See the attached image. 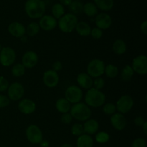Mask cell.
<instances>
[{
    "mask_svg": "<svg viewBox=\"0 0 147 147\" xmlns=\"http://www.w3.org/2000/svg\"><path fill=\"white\" fill-rule=\"evenodd\" d=\"M131 67L134 72L140 76H146L147 73V57L145 55H139L132 61Z\"/></svg>",
    "mask_w": 147,
    "mask_h": 147,
    "instance_id": "8fae6325",
    "label": "cell"
},
{
    "mask_svg": "<svg viewBox=\"0 0 147 147\" xmlns=\"http://www.w3.org/2000/svg\"><path fill=\"white\" fill-rule=\"evenodd\" d=\"M110 122L111 126L117 131H123L127 126V121L124 115L115 113L111 116Z\"/></svg>",
    "mask_w": 147,
    "mask_h": 147,
    "instance_id": "2e32d148",
    "label": "cell"
},
{
    "mask_svg": "<svg viewBox=\"0 0 147 147\" xmlns=\"http://www.w3.org/2000/svg\"><path fill=\"white\" fill-rule=\"evenodd\" d=\"M18 109L24 115H30L35 111L37 109L36 103L33 100L28 98L22 99L18 103Z\"/></svg>",
    "mask_w": 147,
    "mask_h": 147,
    "instance_id": "e0dca14e",
    "label": "cell"
},
{
    "mask_svg": "<svg viewBox=\"0 0 147 147\" xmlns=\"http://www.w3.org/2000/svg\"><path fill=\"white\" fill-rule=\"evenodd\" d=\"M7 30L9 33L16 38H21L26 34V27L19 22H13L10 23Z\"/></svg>",
    "mask_w": 147,
    "mask_h": 147,
    "instance_id": "ac0fdd59",
    "label": "cell"
},
{
    "mask_svg": "<svg viewBox=\"0 0 147 147\" xmlns=\"http://www.w3.org/2000/svg\"><path fill=\"white\" fill-rule=\"evenodd\" d=\"M76 31L77 32L78 34L82 37H88L90 34L91 32V27L90 24L86 22H78L76 27Z\"/></svg>",
    "mask_w": 147,
    "mask_h": 147,
    "instance_id": "7402d4cb",
    "label": "cell"
},
{
    "mask_svg": "<svg viewBox=\"0 0 147 147\" xmlns=\"http://www.w3.org/2000/svg\"><path fill=\"white\" fill-rule=\"evenodd\" d=\"M27 139L32 144H39L43 140V134L41 129L35 124H31L26 129Z\"/></svg>",
    "mask_w": 147,
    "mask_h": 147,
    "instance_id": "52a82bcc",
    "label": "cell"
},
{
    "mask_svg": "<svg viewBox=\"0 0 147 147\" xmlns=\"http://www.w3.org/2000/svg\"><path fill=\"white\" fill-rule=\"evenodd\" d=\"M112 49H113V53H116V55H121L124 54L126 52L127 45H126V43L123 40L118 39V40H115L114 42L113 43Z\"/></svg>",
    "mask_w": 147,
    "mask_h": 147,
    "instance_id": "cb8c5ba5",
    "label": "cell"
},
{
    "mask_svg": "<svg viewBox=\"0 0 147 147\" xmlns=\"http://www.w3.org/2000/svg\"><path fill=\"white\" fill-rule=\"evenodd\" d=\"M145 121H145L143 117H142V116H137V117L135 118L134 120V124L136 125V126H138V127H142Z\"/></svg>",
    "mask_w": 147,
    "mask_h": 147,
    "instance_id": "b9f144b4",
    "label": "cell"
},
{
    "mask_svg": "<svg viewBox=\"0 0 147 147\" xmlns=\"http://www.w3.org/2000/svg\"><path fill=\"white\" fill-rule=\"evenodd\" d=\"M105 63L100 59H94L88 63L87 65V74L91 78H98L104 74Z\"/></svg>",
    "mask_w": 147,
    "mask_h": 147,
    "instance_id": "5b68a950",
    "label": "cell"
},
{
    "mask_svg": "<svg viewBox=\"0 0 147 147\" xmlns=\"http://www.w3.org/2000/svg\"><path fill=\"white\" fill-rule=\"evenodd\" d=\"M131 147H146V142L144 138H137L131 144Z\"/></svg>",
    "mask_w": 147,
    "mask_h": 147,
    "instance_id": "f35d334b",
    "label": "cell"
},
{
    "mask_svg": "<svg viewBox=\"0 0 147 147\" xmlns=\"http://www.w3.org/2000/svg\"><path fill=\"white\" fill-rule=\"evenodd\" d=\"M142 129H143L144 133L145 135L147 134V122L145 121L144 123L143 124V126H142Z\"/></svg>",
    "mask_w": 147,
    "mask_h": 147,
    "instance_id": "7dc6e473",
    "label": "cell"
},
{
    "mask_svg": "<svg viewBox=\"0 0 147 147\" xmlns=\"http://www.w3.org/2000/svg\"><path fill=\"white\" fill-rule=\"evenodd\" d=\"M140 29L142 32L143 33L144 35H146L147 34V21L146 20H144V21L141 24Z\"/></svg>",
    "mask_w": 147,
    "mask_h": 147,
    "instance_id": "ee69618b",
    "label": "cell"
},
{
    "mask_svg": "<svg viewBox=\"0 0 147 147\" xmlns=\"http://www.w3.org/2000/svg\"><path fill=\"white\" fill-rule=\"evenodd\" d=\"M104 74L109 78H114L119 75V68L115 65L109 64L105 67Z\"/></svg>",
    "mask_w": 147,
    "mask_h": 147,
    "instance_id": "f546056e",
    "label": "cell"
},
{
    "mask_svg": "<svg viewBox=\"0 0 147 147\" xmlns=\"http://www.w3.org/2000/svg\"><path fill=\"white\" fill-rule=\"evenodd\" d=\"M1 48H2V47H1V44H0V51H1Z\"/></svg>",
    "mask_w": 147,
    "mask_h": 147,
    "instance_id": "f907efd6",
    "label": "cell"
},
{
    "mask_svg": "<svg viewBox=\"0 0 147 147\" xmlns=\"http://www.w3.org/2000/svg\"><path fill=\"white\" fill-rule=\"evenodd\" d=\"M105 86V80L103 78L98 77L96 78L93 82V88L97 89V90H100L103 88Z\"/></svg>",
    "mask_w": 147,
    "mask_h": 147,
    "instance_id": "d590c367",
    "label": "cell"
},
{
    "mask_svg": "<svg viewBox=\"0 0 147 147\" xmlns=\"http://www.w3.org/2000/svg\"><path fill=\"white\" fill-rule=\"evenodd\" d=\"M78 22L77 16L72 13L65 14L59 19L57 25L59 29L64 33H70L75 30L76 25Z\"/></svg>",
    "mask_w": 147,
    "mask_h": 147,
    "instance_id": "277c9868",
    "label": "cell"
},
{
    "mask_svg": "<svg viewBox=\"0 0 147 147\" xmlns=\"http://www.w3.org/2000/svg\"><path fill=\"white\" fill-rule=\"evenodd\" d=\"M110 139V135L106 131L97 132L96 134V141L99 144H106Z\"/></svg>",
    "mask_w": 147,
    "mask_h": 147,
    "instance_id": "d6a6232c",
    "label": "cell"
},
{
    "mask_svg": "<svg viewBox=\"0 0 147 147\" xmlns=\"http://www.w3.org/2000/svg\"><path fill=\"white\" fill-rule=\"evenodd\" d=\"M60 147H73V145L70 144H64L61 145Z\"/></svg>",
    "mask_w": 147,
    "mask_h": 147,
    "instance_id": "c3c4849f",
    "label": "cell"
},
{
    "mask_svg": "<svg viewBox=\"0 0 147 147\" xmlns=\"http://www.w3.org/2000/svg\"><path fill=\"white\" fill-rule=\"evenodd\" d=\"M75 1H81V0H75Z\"/></svg>",
    "mask_w": 147,
    "mask_h": 147,
    "instance_id": "816d5d0a",
    "label": "cell"
},
{
    "mask_svg": "<svg viewBox=\"0 0 147 147\" xmlns=\"http://www.w3.org/2000/svg\"><path fill=\"white\" fill-rule=\"evenodd\" d=\"M40 27L38 23L33 22L27 25V28H26V33L30 37H34L40 32Z\"/></svg>",
    "mask_w": 147,
    "mask_h": 147,
    "instance_id": "4dcf8cb0",
    "label": "cell"
},
{
    "mask_svg": "<svg viewBox=\"0 0 147 147\" xmlns=\"http://www.w3.org/2000/svg\"><path fill=\"white\" fill-rule=\"evenodd\" d=\"M93 3L96 4L98 9L104 11H110L114 6L113 0H94Z\"/></svg>",
    "mask_w": 147,
    "mask_h": 147,
    "instance_id": "d4e9b609",
    "label": "cell"
},
{
    "mask_svg": "<svg viewBox=\"0 0 147 147\" xmlns=\"http://www.w3.org/2000/svg\"><path fill=\"white\" fill-rule=\"evenodd\" d=\"M95 23L96 27L100 30H107L110 28L112 24V18L109 14L106 12H101L98 14L95 18Z\"/></svg>",
    "mask_w": 147,
    "mask_h": 147,
    "instance_id": "9a60e30c",
    "label": "cell"
},
{
    "mask_svg": "<svg viewBox=\"0 0 147 147\" xmlns=\"http://www.w3.org/2000/svg\"><path fill=\"white\" fill-rule=\"evenodd\" d=\"M134 74V72L131 66L127 65L122 69L121 73V78L123 81L128 82L131 80Z\"/></svg>",
    "mask_w": 147,
    "mask_h": 147,
    "instance_id": "83f0119b",
    "label": "cell"
},
{
    "mask_svg": "<svg viewBox=\"0 0 147 147\" xmlns=\"http://www.w3.org/2000/svg\"><path fill=\"white\" fill-rule=\"evenodd\" d=\"M16 60V53L10 47H4L0 51V63L4 67H9Z\"/></svg>",
    "mask_w": 147,
    "mask_h": 147,
    "instance_id": "ba28073f",
    "label": "cell"
},
{
    "mask_svg": "<svg viewBox=\"0 0 147 147\" xmlns=\"http://www.w3.org/2000/svg\"><path fill=\"white\" fill-rule=\"evenodd\" d=\"M10 104V100L7 96L0 95V109L7 107Z\"/></svg>",
    "mask_w": 147,
    "mask_h": 147,
    "instance_id": "60d3db41",
    "label": "cell"
},
{
    "mask_svg": "<svg viewBox=\"0 0 147 147\" xmlns=\"http://www.w3.org/2000/svg\"><path fill=\"white\" fill-rule=\"evenodd\" d=\"M25 70L26 68L22 63H17V64L14 65L11 68V73L14 77L19 78L24 76V74L25 73Z\"/></svg>",
    "mask_w": 147,
    "mask_h": 147,
    "instance_id": "1f68e13d",
    "label": "cell"
},
{
    "mask_svg": "<svg viewBox=\"0 0 147 147\" xmlns=\"http://www.w3.org/2000/svg\"><path fill=\"white\" fill-rule=\"evenodd\" d=\"M65 98L68 100L71 104L80 103L83 97V93L81 88L78 86H70L65 92Z\"/></svg>",
    "mask_w": 147,
    "mask_h": 147,
    "instance_id": "8992f818",
    "label": "cell"
},
{
    "mask_svg": "<svg viewBox=\"0 0 147 147\" xmlns=\"http://www.w3.org/2000/svg\"><path fill=\"white\" fill-rule=\"evenodd\" d=\"M98 9L93 2H87L83 4V12L89 17H96L98 14Z\"/></svg>",
    "mask_w": 147,
    "mask_h": 147,
    "instance_id": "484cf974",
    "label": "cell"
},
{
    "mask_svg": "<svg viewBox=\"0 0 147 147\" xmlns=\"http://www.w3.org/2000/svg\"><path fill=\"white\" fill-rule=\"evenodd\" d=\"M9 86V83L7 79L4 76H0V92L7 91Z\"/></svg>",
    "mask_w": 147,
    "mask_h": 147,
    "instance_id": "74e56055",
    "label": "cell"
},
{
    "mask_svg": "<svg viewBox=\"0 0 147 147\" xmlns=\"http://www.w3.org/2000/svg\"><path fill=\"white\" fill-rule=\"evenodd\" d=\"M51 11L53 14L52 16L56 20H59L65 14V7L60 3H55L52 7Z\"/></svg>",
    "mask_w": 147,
    "mask_h": 147,
    "instance_id": "4316f807",
    "label": "cell"
},
{
    "mask_svg": "<svg viewBox=\"0 0 147 147\" xmlns=\"http://www.w3.org/2000/svg\"><path fill=\"white\" fill-rule=\"evenodd\" d=\"M24 11L31 19H40L46 11V4L43 0H27Z\"/></svg>",
    "mask_w": 147,
    "mask_h": 147,
    "instance_id": "6da1fadb",
    "label": "cell"
},
{
    "mask_svg": "<svg viewBox=\"0 0 147 147\" xmlns=\"http://www.w3.org/2000/svg\"><path fill=\"white\" fill-rule=\"evenodd\" d=\"M83 126L84 133L88 135L95 134L98 132L99 129V123L95 119H90L86 121Z\"/></svg>",
    "mask_w": 147,
    "mask_h": 147,
    "instance_id": "ffe728a7",
    "label": "cell"
},
{
    "mask_svg": "<svg viewBox=\"0 0 147 147\" xmlns=\"http://www.w3.org/2000/svg\"><path fill=\"white\" fill-rule=\"evenodd\" d=\"M7 91V97L10 100L17 101L22 98L24 95V86L18 82H14L9 86Z\"/></svg>",
    "mask_w": 147,
    "mask_h": 147,
    "instance_id": "9c48e42d",
    "label": "cell"
},
{
    "mask_svg": "<svg viewBox=\"0 0 147 147\" xmlns=\"http://www.w3.org/2000/svg\"><path fill=\"white\" fill-rule=\"evenodd\" d=\"M106 95L94 88L88 89L85 95V103L89 107H100L106 103Z\"/></svg>",
    "mask_w": 147,
    "mask_h": 147,
    "instance_id": "7a4b0ae2",
    "label": "cell"
},
{
    "mask_svg": "<svg viewBox=\"0 0 147 147\" xmlns=\"http://www.w3.org/2000/svg\"><path fill=\"white\" fill-rule=\"evenodd\" d=\"M38 24L42 30L45 31H51L57 27V21L52 15L45 14L40 19Z\"/></svg>",
    "mask_w": 147,
    "mask_h": 147,
    "instance_id": "5bb4252c",
    "label": "cell"
},
{
    "mask_svg": "<svg viewBox=\"0 0 147 147\" xmlns=\"http://www.w3.org/2000/svg\"><path fill=\"white\" fill-rule=\"evenodd\" d=\"M73 1V0H60V4H61L63 6H67L69 7L71 2Z\"/></svg>",
    "mask_w": 147,
    "mask_h": 147,
    "instance_id": "f6af8a7d",
    "label": "cell"
},
{
    "mask_svg": "<svg viewBox=\"0 0 147 147\" xmlns=\"http://www.w3.org/2000/svg\"><path fill=\"white\" fill-rule=\"evenodd\" d=\"M76 81L80 88H83L86 90L93 88V78L86 73H81L78 74L76 78Z\"/></svg>",
    "mask_w": 147,
    "mask_h": 147,
    "instance_id": "d6986e66",
    "label": "cell"
},
{
    "mask_svg": "<svg viewBox=\"0 0 147 147\" xmlns=\"http://www.w3.org/2000/svg\"><path fill=\"white\" fill-rule=\"evenodd\" d=\"M103 30L100 29L98 28V27H94V28L91 29V32H90V35L93 37L94 40H99L103 37Z\"/></svg>",
    "mask_w": 147,
    "mask_h": 147,
    "instance_id": "8d00e7d4",
    "label": "cell"
},
{
    "mask_svg": "<svg viewBox=\"0 0 147 147\" xmlns=\"http://www.w3.org/2000/svg\"><path fill=\"white\" fill-rule=\"evenodd\" d=\"M83 4L80 1H75L73 0L71 4L69 5V10L70 11V13L78 15L80 14L83 12Z\"/></svg>",
    "mask_w": 147,
    "mask_h": 147,
    "instance_id": "f1b7e54d",
    "label": "cell"
},
{
    "mask_svg": "<svg viewBox=\"0 0 147 147\" xmlns=\"http://www.w3.org/2000/svg\"><path fill=\"white\" fill-rule=\"evenodd\" d=\"M21 41H22V42H27V37H26L25 35L24 36H23V37H22L21 38Z\"/></svg>",
    "mask_w": 147,
    "mask_h": 147,
    "instance_id": "681fc988",
    "label": "cell"
},
{
    "mask_svg": "<svg viewBox=\"0 0 147 147\" xmlns=\"http://www.w3.org/2000/svg\"><path fill=\"white\" fill-rule=\"evenodd\" d=\"M70 113L73 119H75L78 121H86L90 118L92 111L90 107L86 103L80 102L73 104L71 106Z\"/></svg>",
    "mask_w": 147,
    "mask_h": 147,
    "instance_id": "3957f363",
    "label": "cell"
},
{
    "mask_svg": "<svg viewBox=\"0 0 147 147\" xmlns=\"http://www.w3.org/2000/svg\"><path fill=\"white\" fill-rule=\"evenodd\" d=\"M39 144L40 145V146L41 147H49L50 146V143H49L48 141L45 140V139H43V140L42 141V142H40Z\"/></svg>",
    "mask_w": 147,
    "mask_h": 147,
    "instance_id": "bcb514c9",
    "label": "cell"
},
{
    "mask_svg": "<svg viewBox=\"0 0 147 147\" xmlns=\"http://www.w3.org/2000/svg\"><path fill=\"white\" fill-rule=\"evenodd\" d=\"M63 69V64L60 61H55L53 64V70L55 72L60 71Z\"/></svg>",
    "mask_w": 147,
    "mask_h": 147,
    "instance_id": "7bdbcfd3",
    "label": "cell"
},
{
    "mask_svg": "<svg viewBox=\"0 0 147 147\" xmlns=\"http://www.w3.org/2000/svg\"><path fill=\"white\" fill-rule=\"evenodd\" d=\"M42 80L45 86L50 88H53L58 85L60 78L57 72L53 70H48L43 74Z\"/></svg>",
    "mask_w": 147,
    "mask_h": 147,
    "instance_id": "7c38bea8",
    "label": "cell"
},
{
    "mask_svg": "<svg viewBox=\"0 0 147 147\" xmlns=\"http://www.w3.org/2000/svg\"><path fill=\"white\" fill-rule=\"evenodd\" d=\"M38 60L39 58L37 53L32 50H29L23 55L22 58V64L24 66L25 68L31 69L37 65Z\"/></svg>",
    "mask_w": 147,
    "mask_h": 147,
    "instance_id": "4fadbf2b",
    "label": "cell"
},
{
    "mask_svg": "<svg viewBox=\"0 0 147 147\" xmlns=\"http://www.w3.org/2000/svg\"><path fill=\"white\" fill-rule=\"evenodd\" d=\"M60 120H61L62 123H64V124H70V123L73 121V117H72L71 114L70 113H63L60 118Z\"/></svg>",
    "mask_w": 147,
    "mask_h": 147,
    "instance_id": "ab89813d",
    "label": "cell"
},
{
    "mask_svg": "<svg viewBox=\"0 0 147 147\" xmlns=\"http://www.w3.org/2000/svg\"><path fill=\"white\" fill-rule=\"evenodd\" d=\"M134 105V101L131 96L129 95H123L121 96L116 102V110L121 114H126L131 110Z\"/></svg>",
    "mask_w": 147,
    "mask_h": 147,
    "instance_id": "30bf717a",
    "label": "cell"
},
{
    "mask_svg": "<svg viewBox=\"0 0 147 147\" xmlns=\"http://www.w3.org/2000/svg\"><path fill=\"white\" fill-rule=\"evenodd\" d=\"M103 111L107 116H111L116 111V105L112 103H104L103 107Z\"/></svg>",
    "mask_w": 147,
    "mask_h": 147,
    "instance_id": "836d02e7",
    "label": "cell"
},
{
    "mask_svg": "<svg viewBox=\"0 0 147 147\" xmlns=\"http://www.w3.org/2000/svg\"><path fill=\"white\" fill-rule=\"evenodd\" d=\"M71 103L66 100L65 98H59L55 103V109H57V111L60 113H68L71 108Z\"/></svg>",
    "mask_w": 147,
    "mask_h": 147,
    "instance_id": "603a6c76",
    "label": "cell"
},
{
    "mask_svg": "<svg viewBox=\"0 0 147 147\" xmlns=\"http://www.w3.org/2000/svg\"><path fill=\"white\" fill-rule=\"evenodd\" d=\"M94 144V141L90 135L83 134L78 136L76 141L77 147H93Z\"/></svg>",
    "mask_w": 147,
    "mask_h": 147,
    "instance_id": "44dd1931",
    "label": "cell"
},
{
    "mask_svg": "<svg viewBox=\"0 0 147 147\" xmlns=\"http://www.w3.org/2000/svg\"><path fill=\"white\" fill-rule=\"evenodd\" d=\"M71 133L76 136H80V135L83 134H85L83 126L80 123H75L71 127Z\"/></svg>",
    "mask_w": 147,
    "mask_h": 147,
    "instance_id": "e575fe53",
    "label": "cell"
}]
</instances>
